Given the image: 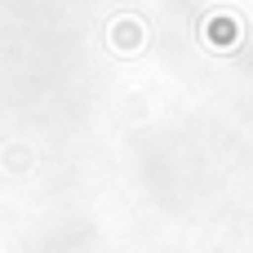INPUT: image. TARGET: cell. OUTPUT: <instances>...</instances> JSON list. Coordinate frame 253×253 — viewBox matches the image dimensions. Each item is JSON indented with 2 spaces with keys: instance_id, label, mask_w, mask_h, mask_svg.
<instances>
[{
  "instance_id": "cell-1",
  "label": "cell",
  "mask_w": 253,
  "mask_h": 253,
  "mask_svg": "<svg viewBox=\"0 0 253 253\" xmlns=\"http://www.w3.org/2000/svg\"><path fill=\"white\" fill-rule=\"evenodd\" d=\"M236 40H240V22H236V13H209V18H205V44H209V49L231 53Z\"/></svg>"
},
{
  "instance_id": "cell-2",
  "label": "cell",
  "mask_w": 253,
  "mask_h": 253,
  "mask_svg": "<svg viewBox=\"0 0 253 253\" xmlns=\"http://www.w3.org/2000/svg\"><path fill=\"white\" fill-rule=\"evenodd\" d=\"M142 22L138 18H120V22H111V49L116 53H138L142 49Z\"/></svg>"
}]
</instances>
